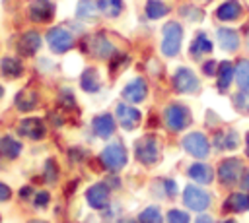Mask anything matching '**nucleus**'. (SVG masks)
I'll list each match as a JSON object with an SVG mask.
<instances>
[{
    "label": "nucleus",
    "instance_id": "obj_22",
    "mask_svg": "<svg viewBox=\"0 0 249 223\" xmlns=\"http://www.w3.org/2000/svg\"><path fill=\"white\" fill-rule=\"evenodd\" d=\"M76 14H78V17H82V19H95L97 14H99L97 0H80Z\"/></svg>",
    "mask_w": 249,
    "mask_h": 223
},
{
    "label": "nucleus",
    "instance_id": "obj_41",
    "mask_svg": "<svg viewBox=\"0 0 249 223\" xmlns=\"http://www.w3.org/2000/svg\"><path fill=\"white\" fill-rule=\"evenodd\" d=\"M195 223H214L212 221V217L210 215H200V217H196V221Z\"/></svg>",
    "mask_w": 249,
    "mask_h": 223
},
{
    "label": "nucleus",
    "instance_id": "obj_2",
    "mask_svg": "<svg viewBox=\"0 0 249 223\" xmlns=\"http://www.w3.org/2000/svg\"><path fill=\"white\" fill-rule=\"evenodd\" d=\"M163 114H165V124L175 132H179V130H183V128H187L191 124V111L185 105L173 103V105H169L165 109Z\"/></svg>",
    "mask_w": 249,
    "mask_h": 223
},
{
    "label": "nucleus",
    "instance_id": "obj_43",
    "mask_svg": "<svg viewBox=\"0 0 249 223\" xmlns=\"http://www.w3.org/2000/svg\"><path fill=\"white\" fill-rule=\"evenodd\" d=\"M243 188H245V190H249V173L243 176Z\"/></svg>",
    "mask_w": 249,
    "mask_h": 223
},
{
    "label": "nucleus",
    "instance_id": "obj_24",
    "mask_svg": "<svg viewBox=\"0 0 249 223\" xmlns=\"http://www.w3.org/2000/svg\"><path fill=\"white\" fill-rule=\"evenodd\" d=\"M235 76V68H233V64L231 62H222L220 64V68H218V87L224 91V89H228L230 87V83H231V78Z\"/></svg>",
    "mask_w": 249,
    "mask_h": 223
},
{
    "label": "nucleus",
    "instance_id": "obj_7",
    "mask_svg": "<svg viewBox=\"0 0 249 223\" xmlns=\"http://www.w3.org/2000/svg\"><path fill=\"white\" fill-rule=\"evenodd\" d=\"M134 151H136L138 161L144 163V165H152V163L158 161V143L152 136H146L140 142H136Z\"/></svg>",
    "mask_w": 249,
    "mask_h": 223
},
{
    "label": "nucleus",
    "instance_id": "obj_36",
    "mask_svg": "<svg viewBox=\"0 0 249 223\" xmlns=\"http://www.w3.org/2000/svg\"><path fill=\"white\" fill-rule=\"evenodd\" d=\"M183 16H189L191 19H196V21H198V19L202 17V12H200V10H193V8H185V10H183Z\"/></svg>",
    "mask_w": 249,
    "mask_h": 223
},
{
    "label": "nucleus",
    "instance_id": "obj_25",
    "mask_svg": "<svg viewBox=\"0 0 249 223\" xmlns=\"http://www.w3.org/2000/svg\"><path fill=\"white\" fill-rule=\"evenodd\" d=\"M0 70H2V74L6 76V78H18V76H21V62L18 60V58H12V56H6V58H2V62H0Z\"/></svg>",
    "mask_w": 249,
    "mask_h": 223
},
{
    "label": "nucleus",
    "instance_id": "obj_45",
    "mask_svg": "<svg viewBox=\"0 0 249 223\" xmlns=\"http://www.w3.org/2000/svg\"><path fill=\"white\" fill-rule=\"evenodd\" d=\"M29 223H47V221H37V219H33V221H29Z\"/></svg>",
    "mask_w": 249,
    "mask_h": 223
},
{
    "label": "nucleus",
    "instance_id": "obj_6",
    "mask_svg": "<svg viewBox=\"0 0 249 223\" xmlns=\"http://www.w3.org/2000/svg\"><path fill=\"white\" fill-rule=\"evenodd\" d=\"M241 173H243V165H241V161L235 159V157L222 161L220 167H218V176H220V180H222L224 184H235V182L239 180Z\"/></svg>",
    "mask_w": 249,
    "mask_h": 223
},
{
    "label": "nucleus",
    "instance_id": "obj_12",
    "mask_svg": "<svg viewBox=\"0 0 249 223\" xmlns=\"http://www.w3.org/2000/svg\"><path fill=\"white\" fill-rule=\"evenodd\" d=\"M29 16L33 21H49L54 16V6L49 0H33L29 6Z\"/></svg>",
    "mask_w": 249,
    "mask_h": 223
},
{
    "label": "nucleus",
    "instance_id": "obj_5",
    "mask_svg": "<svg viewBox=\"0 0 249 223\" xmlns=\"http://www.w3.org/2000/svg\"><path fill=\"white\" fill-rule=\"evenodd\" d=\"M183 147H185L187 153H191V155H195L198 159L206 157L208 155V149H210L208 140L200 132H191L189 136H185L183 138Z\"/></svg>",
    "mask_w": 249,
    "mask_h": 223
},
{
    "label": "nucleus",
    "instance_id": "obj_3",
    "mask_svg": "<svg viewBox=\"0 0 249 223\" xmlns=\"http://www.w3.org/2000/svg\"><path fill=\"white\" fill-rule=\"evenodd\" d=\"M101 163L109 171H121L126 165V151L121 143H109L101 151Z\"/></svg>",
    "mask_w": 249,
    "mask_h": 223
},
{
    "label": "nucleus",
    "instance_id": "obj_30",
    "mask_svg": "<svg viewBox=\"0 0 249 223\" xmlns=\"http://www.w3.org/2000/svg\"><path fill=\"white\" fill-rule=\"evenodd\" d=\"M169 12V8L160 0H148L146 2V16L150 19H160Z\"/></svg>",
    "mask_w": 249,
    "mask_h": 223
},
{
    "label": "nucleus",
    "instance_id": "obj_4",
    "mask_svg": "<svg viewBox=\"0 0 249 223\" xmlns=\"http://www.w3.org/2000/svg\"><path fill=\"white\" fill-rule=\"evenodd\" d=\"M47 43H49V47H51L53 52L62 54V52H66L74 45V37L64 27H53L47 33Z\"/></svg>",
    "mask_w": 249,
    "mask_h": 223
},
{
    "label": "nucleus",
    "instance_id": "obj_19",
    "mask_svg": "<svg viewBox=\"0 0 249 223\" xmlns=\"http://www.w3.org/2000/svg\"><path fill=\"white\" fill-rule=\"evenodd\" d=\"M216 35H218L220 47H222L224 50H235V48L239 47V37H237V33H235L233 29H230V27H220Z\"/></svg>",
    "mask_w": 249,
    "mask_h": 223
},
{
    "label": "nucleus",
    "instance_id": "obj_23",
    "mask_svg": "<svg viewBox=\"0 0 249 223\" xmlns=\"http://www.w3.org/2000/svg\"><path fill=\"white\" fill-rule=\"evenodd\" d=\"M206 52H212V43H210V39H208L204 33H198V35L195 37L193 45H191V54H193L195 58H198V56H202V54H206Z\"/></svg>",
    "mask_w": 249,
    "mask_h": 223
},
{
    "label": "nucleus",
    "instance_id": "obj_44",
    "mask_svg": "<svg viewBox=\"0 0 249 223\" xmlns=\"http://www.w3.org/2000/svg\"><path fill=\"white\" fill-rule=\"evenodd\" d=\"M247 155H249V134H247Z\"/></svg>",
    "mask_w": 249,
    "mask_h": 223
},
{
    "label": "nucleus",
    "instance_id": "obj_11",
    "mask_svg": "<svg viewBox=\"0 0 249 223\" xmlns=\"http://www.w3.org/2000/svg\"><path fill=\"white\" fill-rule=\"evenodd\" d=\"M18 132H19L21 136H25V138L41 140V138L45 136L47 128H45L43 120H39V118H23V120L19 122V126H18Z\"/></svg>",
    "mask_w": 249,
    "mask_h": 223
},
{
    "label": "nucleus",
    "instance_id": "obj_42",
    "mask_svg": "<svg viewBox=\"0 0 249 223\" xmlns=\"http://www.w3.org/2000/svg\"><path fill=\"white\" fill-rule=\"evenodd\" d=\"M19 194H21V198H23V196H29V194H31V188H29V186H25V188H21V190H19Z\"/></svg>",
    "mask_w": 249,
    "mask_h": 223
},
{
    "label": "nucleus",
    "instance_id": "obj_35",
    "mask_svg": "<svg viewBox=\"0 0 249 223\" xmlns=\"http://www.w3.org/2000/svg\"><path fill=\"white\" fill-rule=\"evenodd\" d=\"M49 204V194L47 192H39L37 196H35V206L37 207H45Z\"/></svg>",
    "mask_w": 249,
    "mask_h": 223
},
{
    "label": "nucleus",
    "instance_id": "obj_37",
    "mask_svg": "<svg viewBox=\"0 0 249 223\" xmlns=\"http://www.w3.org/2000/svg\"><path fill=\"white\" fill-rule=\"evenodd\" d=\"M54 161H47V180H54L56 176V169H54Z\"/></svg>",
    "mask_w": 249,
    "mask_h": 223
},
{
    "label": "nucleus",
    "instance_id": "obj_28",
    "mask_svg": "<svg viewBox=\"0 0 249 223\" xmlns=\"http://www.w3.org/2000/svg\"><path fill=\"white\" fill-rule=\"evenodd\" d=\"M224 207L230 211H245V209H249V196L247 194H231L228 198V202L224 204Z\"/></svg>",
    "mask_w": 249,
    "mask_h": 223
},
{
    "label": "nucleus",
    "instance_id": "obj_38",
    "mask_svg": "<svg viewBox=\"0 0 249 223\" xmlns=\"http://www.w3.org/2000/svg\"><path fill=\"white\" fill-rule=\"evenodd\" d=\"M12 196V190L6 186V184H2L0 182V202H4V200H8Z\"/></svg>",
    "mask_w": 249,
    "mask_h": 223
},
{
    "label": "nucleus",
    "instance_id": "obj_26",
    "mask_svg": "<svg viewBox=\"0 0 249 223\" xmlns=\"http://www.w3.org/2000/svg\"><path fill=\"white\" fill-rule=\"evenodd\" d=\"M99 14L107 17H117L123 12V0H97Z\"/></svg>",
    "mask_w": 249,
    "mask_h": 223
},
{
    "label": "nucleus",
    "instance_id": "obj_14",
    "mask_svg": "<svg viewBox=\"0 0 249 223\" xmlns=\"http://www.w3.org/2000/svg\"><path fill=\"white\" fill-rule=\"evenodd\" d=\"M146 91H148L146 89V81L142 78H136V80L126 83V87L123 89V97L126 101H130V103H140V101H144Z\"/></svg>",
    "mask_w": 249,
    "mask_h": 223
},
{
    "label": "nucleus",
    "instance_id": "obj_18",
    "mask_svg": "<svg viewBox=\"0 0 249 223\" xmlns=\"http://www.w3.org/2000/svg\"><path fill=\"white\" fill-rule=\"evenodd\" d=\"M239 14H241V6L237 0H228L222 6H218V10H216L218 19H222V21H233L239 17Z\"/></svg>",
    "mask_w": 249,
    "mask_h": 223
},
{
    "label": "nucleus",
    "instance_id": "obj_10",
    "mask_svg": "<svg viewBox=\"0 0 249 223\" xmlns=\"http://www.w3.org/2000/svg\"><path fill=\"white\" fill-rule=\"evenodd\" d=\"M117 120L124 130H132L140 124V111L134 109L132 105H117Z\"/></svg>",
    "mask_w": 249,
    "mask_h": 223
},
{
    "label": "nucleus",
    "instance_id": "obj_47",
    "mask_svg": "<svg viewBox=\"0 0 249 223\" xmlns=\"http://www.w3.org/2000/svg\"><path fill=\"white\" fill-rule=\"evenodd\" d=\"M126 223H134V221H126Z\"/></svg>",
    "mask_w": 249,
    "mask_h": 223
},
{
    "label": "nucleus",
    "instance_id": "obj_34",
    "mask_svg": "<svg viewBox=\"0 0 249 223\" xmlns=\"http://www.w3.org/2000/svg\"><path fill=\"white\" fill-rule=\"evenodd\" d=\"M189 213L181 211V209H171L167 213V223H189Z\"/></svg>",
    "mask_w": 249,
    "mask_h": 223
},
{
    "label": "nucleus",
    "instance_id": "obj_21",
    "mask_svg": "<svg viewBox=\"0 0 249 223\" xmlns=\"http://www.w3.org/2000/svg\"><path fill=\"white\" fill-rule=\"evenodd\" d=\"M19 151H21V143H19L18 140H14L12 136H4V138L0 140V153H2L4 157L14 159V157L19 155Z\"/></svg>",
    "mask_w": 249,
    "mask_h": 223
},
{
    "label": "nucleus",
    "instance_id": "obj_27",
    "mask_svg": "<svg viewBox=\"0 0 249 223\" xmlns=\"http://www.w3.org/2000/svg\"><path fill=\"white\" fill-rule=\"evenodd\" d=\"M82 87L89 93L97 91L99 89V74L95 68H86L84 74H82Z\"/></svg>",
    "mask_w": 249,
    "mask_h": 223
},
{
    "label": "nucleus",
    "instance_id": "obj_20",
    "mask_svg": "<svg viewBox=\"0 0 249 223\" xmlns=\"http://www.w3.org/2000/svg\"><path fill=\"white\" fill-rule=\"evenodd\" d=\"M212 169L208 167V165H204V163H195V165H191V169H189V176L195 180V182H200V184H208L210 180H212Z\"/></svg>",
    "mask_w": 249,
    "mask_h": 223
},
{
    "label": "nucleus",
    "instance_id": "obj_31",
    "mask_svg": "<svg viewBox=\"0 0 249 223\" xmlns=\"http://www.w3.org/2000/svg\"><path fill=\"white\" fill-rule=\"evenodd\" d=\"M235 78H237V83L239 87L245 91L249 89V60H241L235 68Z\"/></svg>",
    "mask_w": 249,
    "mask_h": 223
},
{
    "label": "nucleus",
    "instance_id": "obj_9",
    "mask_svg": "<svg viewBox=\"0 0 249 223\" xmlns=\"http://www.w3.org/2000/svg\"><path fill=\"white\" fill-rule=\"evenodd\" d=\"M173 83L179 93H193L198 89V80L189 68H179L173 76Z\"/></svg>",
    "mask_w": 249,
    "mask_h": 223
},
{
    "label": "nucleus",
    "instance_id": "obj_17",
    "mask_svg": "<svg viewBox=\"0 0 249 223\" xmlns=\"http://www.w3.org/2000/svg\"><path fill=\"white\" fill-rule=\"evenodd\" d=\"M93 132L99 136V138H109L113 132H115V120L111 114H99L93 118Z\"/></svg>",
    "mask_w": 249,
    "mask_h": 223
},
{
    "label": "nucleus",
    "instance_id": "obj_16",
    "mask_svg": "<svg viewBox=\"0 0 249 223\" xmlns=\"http://www.w3.org/2000/svg\"><path fill=\"white\" fill-rule=\"evenodd\" d=\"M39 47H41V37H39V33L27 31V33L21 35V39H19V52H21V54L33 56V54L39 50Z\"/></svg>",
    "mask_w": 249,
    "mask_h": 223
},
{
    "label": "nucleus",
    "instance_id": "obj_13",
    "mask_svg": "<svg viewBox=\"0 0 249 223\" xmlns=\"http://www.w3.org/2000/svg\"><path fill=\"white\" fill-rule=\"evenodd\" d=\"M88 48H89V52H91L93 56H97V58H109V56L115 52L113 45H111L103 35H93V37H89Z\"/></svg>",
    "mask_w": 249,
    "mask_h": 223
},
{
    "label": "nucleus",
    "instance_id": "obj_39",
    "mask_svg": "<svg viewBox=\"0 0 249 223\" xmlns=\"http://www.w3.org/2000/svg\"><path fill=\"white\" fill-rule=\"evenodd\" d=\"M202 70H204V74H208V76H212V74H218V72H216V62H214V60L206 62Z\"/></svg>",
    "mask_w": 249,
    "mask_h": 223
},
{
    "label": "nucleus",
    "instance_id": "obj_29",
    "mask_svg": "<svg viewBox=\"0 0 249 223\" xmlns=\"http://www.w3.org/2000/svg\"><path fill=\"white\" fill-rule=\"evenodd\" d=\"M16 105H18L19 111H31V109H35V105H37V93L35 91H29V89L21 91L16 97Z\"/></svg>",
    "mask_w": 249,
    "mask_h": 223
},
{
    "label": "nucleus",
    "instance_id": "obj_1",
    "mask_svg": "<svg viewBox=\"0 0 249 223\" xmlns=\"http://www.w3.org/2000/svg\"><path fill=\"white\" fill-rule=\"evenodd\" d=\"M161 52L165 56H175L181 48V39H183V29L177 21H167L161 29Z\"/></svg>",
    "mask_w": 249,
    "mask_h": 223
},
{
    "label": "nucleus",
    "instance_id": "obj_46",
    "mask_svg": "<svg viewBox=\"0 0 249 223\" xmlns=\"http://www.w3.org/2000/svg\"><path fill=\"white\" fill-rule=\"evenodd\" d=\"M226 223H235V221H226Z\"/></svg>",
    "mask_w": 249,
    "mask_h": 223
},
{
    "label": "nucleus",
    "instance_id": "obj_33",
    "mask_svg": "<svg viewBox=\"0 0 249 223\" xmlns=\"http://www.w3.org/2000/svg\"><path fill=\"white\" fill-rule=\"evenodd\" d=\"M163 221V217H161V213H160V209L158 207H146L142 213H140V223H161Z\"/></svg>",
    "mask_w": 249,
    "mask_h": 223
},
{
    "label": "nucleus",
    "instance_id": "obj_15",
    "mask_svg": "<svg viewBox=\"0 0 249 223\" xmlns=\"http://www.w3.org/2000/svg\"><path fill=\"white\" fill-rule=\"evenodd\" d=\"M86 200H88V204H89L91 207H95V209L105 207L107 202H109V190H107V186H105V184H93V186L86 192Z\"/></svg>",
    "mask_w": 249,
    "mask_h": 223
},
{
    "label": "nucleus",
    "instance_id": "obj_40",
    "mask_svg": "<svg viewBox=\"0 0 249 223\" xmlns=\"http://www.w3.org/2000/svg\"><path fill=\"white\" fill-rule=\"evenodd\" d=\"M62 103L66 105V107H74V97H72V93H68V91H62Z\"/></svg>",
    "mask_w": 249,
    "mask_h": 223
},
{
    "label": "nucleus",
    "instance_id": "obj_48",
    "mask_svg": "<svg viewBox=\"0 0 249 223\" xmlns=\"http://www.w3.org/2000/svg\"><path fill=\"white\" fill-rule=\"evenodd\" d=\"M247 41H249V39H247Z\"/></svg>",
    "mask_w": 249,
    "mask_h": 223
},
{
    "label": "nucleus",
    "instance_id": "obj_32",
    "mask_svg": "<svg viewBox=\"0 0 249 223\" xmlns=\"http://www.w3.org/2000/svg\"><path fill=\"white\" fill-rule=\"evenodd\" d=\"M216 145L218 147H226V149H233L237 147V134L235 132H226V134H218L216 136Z\"/></svg>",
    "mask_w": 249,
    "mask_h": 223
},
{
    "label": "nucleus",
    "instance_id": "obj_8",
    "mask_svg": "<svg viewBox=\"0 0 249 223\" xmlns=\"http://www.w3.org/2000/svg\"><path fill=\"white\" fill-rule=\"evenodd\" d=\"M183 200H185L187 207H191V209H195V211H204V209L210 206V196H208L204 190H200V188H196V186H193V184L185 188Z\"/></svg>",
    "mask_w": 249,
    "mask_h": 223
}]
</instances>
